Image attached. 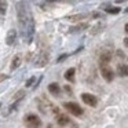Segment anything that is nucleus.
Segmentation results:
<instances>
[{
    "label": "nucleus",
    "instance_id": "nucleus-6",
    "mask_svg": "<svg viewBox=\"0 0 128 128\" xmlns=\"http://www.w3.org/2000/svg\"><path fill=\"white\" fill-rule=\"evenodd\" d=\"M48 91L52 95H59L61 94V87L58 86V83H51L48 84Z\"/></svg>",
    "mask_w": 128,
    "mask_h": 128
},
{
    "label": "nucleus",
    "instance_id": "nucleus-4",
    "mask_svg": "<svg viewBox=\"0 0 128 128\" xmlns=\"http://www.w3.org/2000/svg\"><path fill=\"white\" fill-rule=\"evenodd\" d=\"M81 99H83V102L86 103V105H88V106H92V108H95V106L98 105V98L95 96V95H92V94H83L81 95Z\"/></svg>",
    "mask_w": 128,
    "mask_h": 128
},
{
    "label": "nucleus",
    "instance_id": "nucleus-12",
    "mask_svg": "<svg viewBox=\"0 0 128 128\" xmlns=\"http://www.w3.org/2000/svg\"><path fill=\"white\" fill-rule=\"evenodd\" d=\"M21 65V56H14V59H12V64H11V70L17 69L18 66Z\"/></svg>",
    "mask_w": 128,
    "mask_h": 128
},
{
    "label": "nucleus",
    "instance_id": "nucleus-9",
    "mask_svg": "<svg viewBox=\"0 0 128 128\" xmlns=\"http://www.w3.org/2000/svg\"><path fill=\"white\" fill-rule=\"evenodd\" d=\"M74 73H76V69H74V68H70V69H68L66 73H65V78H66L68 81H74Z\"/></svg>",
    "mask_w": 128,
    "mask_h": 128
},
{
    "label": "nucleus",
    "instance_id": "nucleus-13",
    "mask_svg": "<svg viewBox=\"0 0 128 128\" xmlns=\"http://www.w3.org/2000/svg\"><path fill=\"white\" fill-rule=\"evenodd\" d=\"M7 11V2L6 0H0V15H4Z\"/></svg>",
    "mask_w": 128,
    "mask_h": 128
},
{
    "label": "nucleus",
    "instance_id": "nucleus-5",
    "mask_svg": "<svg viewBox=\"0 0 128 128\" xmlns=\"http://www.w3.org/2000/svg\"><path fill=\"white\" fill-rule=\"evenodd\" d=\"M100 73H102V77L105 78L106 81H112L114 78L113 70H112L109 66H106V65H102V66H100Z\"/></svg>",
    "mask_w": 128,
    "mask_h": 128
},
{
    "label": "nucleus",
    "instance_id": "nucleus-14",
    "mask_svg": "<svg viewBox=\"0 0 128 128\" xmlns=\"http://www.w3.org/2000/svg\"><path fill=\"white\" fill-rule=\"evenodd\" d=\"M106 11H108L109 14H118V12H120V7H108Z\"/></svg>",
    "mask_w": 128,
    "mask_h": 128
},
{
    "label": "nucleus",
    "instance_id": "nucleus-7",
    "mask_svg": "<svg viewBox=\"0 0 128 128\" xmlns=\"http://www.w3.org/2000/svg\"><path fill=\"white\" fill-rule=\"evenodd\" d=\"M15 37H17V32L14 30V29H11V30L7 33V37H6V43L8 46H11L12 43L15 42Z\"/></svg>",
    "mask_w": 128,
    "mask_h": 128
},
{
    "label": "nucleus",
    "instance_id": "nucleus-10",
    "mask_svg": "<svg viewBox=\"0 0 128 128\" xmlns=\"http://www.w3.org/2000/svg\"><path fill=\"white\" fill-rule=\"evenodd\" d=\"M117 72H118V74L122 76V77H124V76H128V65H124V64L118 65Z\"/></svg>",
    "mask_w": 128,
    "mask_h": 128
},
{
    "label": "nucleus",
    "instance_id": "nucleus-2",
    "mask_svg": "<svg viewBox=\"0 0 128 128\" xmlns=\"http://www.w3.org/2000/svg\"><path fill=\"white\" fill-rule=\"evenodd\" d=\"M25 124L29 128H39L42 125V120L37 114H28L25 116Z\"/></svg>",
    "mask_w": 128,
    "mask_h": 128
},
{
    "label": "nucleus",
    "instance_id": "nucleus-17",
    "mask_svg": "<svg viewBox=\"0 0 128 128\" xmlns=\"http://www.w3.org/2000/svg\"><path fill=\"white\" fill-rule=\"evenodd\" d=\"M125 32H127V33H128V24H127V25H125Z\"/></svg>",
    "mask_w": 128,
    "mask_h": 128
},
{
    "label": "nucleus",
    "instance_id": "nucleus-16",
    "mask_svg": "<svg viewBox=\"0 0 128 128\" xmlns=\"http://www.w3.org/2000/svg\"><path fill=\"white\" fill-rule=\"evenodd\" d=\"M124 44H125V47H128V37H125V39H124Z\"/></svg>",
    "mask_w": 128,
    "mask_h": 128
},
{
    "label": "nucleus",
    "instance_id": "nucleus-15",
    "mask_svg": "<svg viewBox=\"0 0 128 128\" xmlns=\"http://www.w3.org/2000/svg\"><path fill=\"white\" fill-rule=\"evenodd\" d=\"M33 83H34V78H33V77H32V78H29V80L26 81V87H30Z\"/></svg>",
    "mask_w": 128,
    "mask_h": 128
},
{
    "label": "nucleus",
    "instance_id": "nucleus-3",
    "mask_svg": "<svg viewBox=\"0 0 128 128\" xmlns=\"http://www.w3.org/2000/svg\"><path fill=\"white\" fill-rule=\"evenodd\" d=\"M64 106H65V109H66L68 112H70V113L73 114V116H81V114L84 113L83 109H81L77 103H74V102H66Z\"/></svg>",
    "mask_w": 128,
    "mask_h": 128
},
{
    "label": "nucleus",
    "instance_id": "nucleus-11",
    "mask_svg": "<svg viewBox=\"0 0 128 128\" xmlns=\"http://www.w3.org/2000/svg\"><path fill=\"white\" fill-rule=\"evenodd\" d=\"M56 122H58L59 125H66V124H69V118H68L66 116H64V114H59L58 117H56Z\"/></svg>",
    "mask_w": 128,
    "mask_h": 128
},
{
    "label": "nucleus",
    "instance_id": "nucleus-8",
    "mask_svg": "<svg viewBox=\"0 0 128 128\" xmlns=\"http://www.w3.org/2000/svg\"><path fill=\"white\" fill-rule=\"evenodd\" d=\"M110 59H112V54L109 52V51L103 52L102 55H100V66H102V65H108L109 62H110Z\"/></svg>",
    "mask_w": 128,
    "mask_h": 128
},
{
    "label": "nucleus",
    "instance_id": "nucleus-1",
    "mask_svg": "<svg viewBox=\"0 0 128 128\" xmlns=\"http://www.w3.org/2000/svg\"><path fill=\"white\" fill-rule=\"evenodd\" d=\"M17 11H18V20H20V24L22 25L24 30L33 33V20H32V15L29 12L28 6L24 2H21L17 6Z\"/></svg>",
    "mask_w": 128,
    "mask_h": 128
},
{
    "label": "nucleus",
    "instance_id": "nucleus-18",
    "mask_svg": "<svg viewBox=\"0 0 128 128\" xmlns=\"http://www.w3.org/2000/svg\"><path fill=\"white\" fill-rule=\"evenodd\" d=\"M125 11H127V12H128V8H127V10H125Z\"/></svg>",
    "mask_w": 128,
    "mask_h": 128
}]
</instances>
